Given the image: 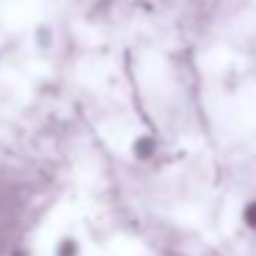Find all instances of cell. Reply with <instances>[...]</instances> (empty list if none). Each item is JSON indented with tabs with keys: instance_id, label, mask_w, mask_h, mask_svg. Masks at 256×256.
<instances>
[{
	"instance_id": "1",
	"label": "cell",
	"mask_w": 256,
	"mask_h": 256,
	"mask_svg": "<svg viewBox=\"0 0 256 256\" xmlns=\"http://www.w3.org/2000/svg\"><path fill=\"white\" fill-rule=\"evenodd\" d=\"M132 152H135L138 160H149V157L154 154V140H152V138H138V140H135V146H132Z\"/></svg>"
},
{
	"instance_id": "2",
	"label": "cell",
	"mask_w": 256,
	"mask_h": 256,
	"mask_svg": "<svg viewBox=\"0 0 256 256\" xmlns=\"http://www.w3.org/2000/svg\"><path fill=\"white\" fill-rule=\"evenodd\" d=\"M58 256H78V242L74 240H64L61 248H58Z\"/></svg>"
},
{
	"instance_id": "3",
	"label": "cell",
	"mask_w": 256,
	"mask_h": 256,
	"mask_svg": "<svg viewBox=\"0 0 256 256\" xmlns=\"http://www.w3.org/2000/svg\"><path fill=\"white\" fill-rule=\"evenodd\" d=\"M245 223L256 228V201H254V204H248V210H245Z\"/></svg>"
},
{
	"instance_id": "4",
	"label": "cell",
	"mask_w": 256,
	"mask_h": 256,
	"mask_svg": "<svg viewBox=\"0 0 256 256\" xmlns=\"http://www.w3.org/2000/svg\"><path fill=\"white\" fill-rule=\"evenodd\" d=\"M14 256H28V254H25V250H17V254H14Z\"/></svg>"
}]
</instances>
